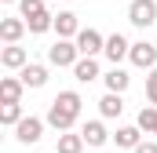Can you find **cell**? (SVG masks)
<instances>
[{"label": "cell", "mask_w": 157, "mask_h": 153, "mask_svg": "<svg viewBox=\"0 0 157 153\" xmlns=\"http://www.w3.org/2000/svg\"><path fill=\"white\" fill-rule=\"evenodd\" d=\"M102 80H106V91H121V95H124V91H128V84H132V76L124 73L121 66H113V69L102 76Z\"/></svg>", "instance_id": "18"}, {"label": "cell", "mask_w": 157, "mask_h": 153, "mask_svg": "<svg viewBox=\"0 0 157 153\" xmlns=\"http://www.w3.org/2000/svg\"><path fill=\"white\" fill-rule=\"evenodd\" d=\"M73 76H77L80 84H91V80H99V62H95V55H80L77 66H73Z\"/></svg>", "instance_id": "13"}, {"label": "cell", "mask_w": 157, "mask_h": 153, "mask_svg": "<svg viewBox=\"0 0 157 153\" xmlns=\"http://www.w3.org/2000/svg\"><path fill=\"white\" fill-rule=\"evenodd\" d=\"M124 113V99H121V91H106L102 99H99V117L102 120H117Z\"/></svg>", "instance_id": "10"}, {"label": "cell", "mask_w": 157, "mask_h": 153, "mask_svg": "<svg viewBox=\"0 0 157 153\" xmlns=\"http://www.w3.org/2000/svg\"><path fill=\"white\" fill-rule=\"evenodd\" d=\"M132 153H157V142H139Z\"/></svg>", "instance_id": "23"}, {"label": "cell", "mask_w": 157, "mask_h": 153, "mask_svg": "<svg viewBox=\"0 0 157 153\" xmlns=\"http://www.w3.org/2000/svg\"><path fill=\"white\" fill-rule=\"evenodd\" d=\"M55 33L66 37V40H77V33H80L77 15H73V11H59V15H55Z\"/></svg>", "instance_id": "15"}, {"label": "cell", "mask_w": 157, "mask_h": 153, "mask_svg": "<svg viewBox=\"0 0 157 153\" xmlns=\"http://www.w3.org/2000/svg\"><path fill=\"white\" fill-rule=\"evenodd\" d=\"M18 76H22L26 88H44V84H48V66H40V62H26V66L18 69Z\"/></svg>", "instance_id": "14"}, {"label": "cell", "mask_w": 157, "mask_h": 153, "mask_svg": "<svg viewBox=\"0 0 157 153\" xmlns=\"http://www.w3.org/2000/svg\"><path fill=\"white\" fill-rule=\"evenodd\" d=\"M99 153H106V150H99Z\"/></svg>", "instance_id": "25"}, {"label": "cell", "mask_w": 157, "mask_h": 153, "mask_svg": "<svg viewBox=\"0 0 157 153\" xmlns=\"http://www.w3.org/2000/svg\"><path fill=\"white\" fill-rule=\"evenodd\" d=\"M77 58H80L77 40L59 37L55 44H51V47H48V62H51V66H59V69H73V66H77Z\"/></svg>", "instance_id": "1"}, {"label": "cell", "mask_w": 157, "mask_h": 153, "mask_svg": "<svg viewBox=\"0 0 157 153\" xmlns=\"http://www.w3.org/2000/svg\"><path fill=\"white\" fill-rule=\"evenodd\" d=\"M29 62V51L26 47H18V44H4L0 47V66L4 69H22Z\"/></svg>", "instance_id": "9"}, {"label": "cell", "mask_w": 157, "mask_h": 153, "mask_svg": "<svg viewBox=\"0 0 157 153\" xmlns=\"http://www.w3.org/2000/svg\"><path fill=\"white\" fill-rule=\"evenodd\" d=\"M77 117H80V113L66 110V106H59V102H51V106H48V117H44V120H48V124H51L55 131H70V128L77 124Z\"/></svg>", "instance_id": "5"}, {"label": "cell", "mask_w": 157, "mask_h": 153, "mask_svg": "<svg viewBox=\"0 0 157 153\" xmlns=\"http://www.w3.org/2000/svg\"><path fill=\"white\" fill-rule=\"evenodd\" d=\"M139 128H143L146 135H157V106H154V102L139 110Z\"/></svg>", "instance_id": "20"}, {"label": "cell", "mask_w": 157, "mask_h": 153, "mask_svg": "<svg viewBox=\"0 0 157 153\" xmlns=\"http://www.w3.org/2000/svg\"><path fill=\"white\" fill-rule=\"evenodd\" d=\"M77 47H80V55H102L106 37H102L99 29H80L77 33Z\"/></svg>", "instance_id": "8"}, {"label": "cell", "mask_w": 157, "mask_h": 153, "mask_svg": "<svg viewBox=\"0 0 157 153\" xmlns=\"http://www.w3.org/2000/svg\"><path fill=\"white\" fill-rule=\"evenodd\" d=\"M146 99L157 106V66L150 69V76H146Z\"/></svg>", "instance_id": "22"}, {"label": "cell", "mask_w": 157, "mask_h": 153, "mask_svg": "<svg viewBox=\"0 0 157 153\" xmlns=\"http://www.w3.org/2000/svg\"><path fill=\"white\" fill-rule=\"evenodd\" d=\"M80 135H84V142H88V146H95V150H102V146L113 139V135L106 131V124H102V120H84Z\"/></svg>", "instance_id": "6"}, {"label": "cell", "mask_w": 157, "mask_h": 153, "mask_svg": "<svg viewBox=\"0 0 157 153\" xmlns=\"http://www.w3.org/2000/svg\"><path fill=\"white\" fill-rule=\"evenodd\" d=\"M113 142H117V150H135L143 142V128L139 124H124V128L113 131Z\"/></svg>", "instance_id": "12"}, {"label": "cell", "mask_w": 157, "mask_h": 153, "mask_svg": "<svg viewBox=\"0 0 157 153\" xmlns=\"http://www.w3.org/2000/svg\"><path fill=\"white\" fill-rule=\"evenodd\" d=\"M128 51H132V40L124 37V33H110V37H106V47H102V55H106L113 66H117L121 58H128Z\"/></svg>", "instance_id": "7"}, {"label": "cell", "mask_w": 157, "mask_h": 153, "mask_svg": "<svg viewBox=\"0 0 157 153\" xmlns=\"http://www.w3.org/2000/svg\"><path fill=\"white\" fill-rule=\"evenodd\" d=\"M40 7H44V0H18V15H22V18H29V15L40 11Z\"/></svg>", "instance_id": "21"}, {"label": "cell", "mask_w": 157, "mask_h": 153, "mask_svg": "<svg viewBox=\"0 0 157 153\" xmlns=\"http://www.w3.org/2000/svg\"><path fill=\"white\" fill-rule=\"evenodd\" d=\"M55 153H84V135L59 131V146H55Z\"/></svg>", "instance_id": "17"}, {"label": "cell", "mask_w": 157, "mask_h": 153, "mask_svg": "<svg viewBox=\"0 0 157 153\" xmlns=\"http://www.w3.org/2000/svg\"><path fill=\"white\" fill-rule=\"evenodd\" d=\"M4 4H18V0H4Z\"/></svg>", "instance_id": "24"}, {"label": "cell", "mask_w": 157, "mask_h": 153, "mask_svg": "<svg viewBox=\"0 0 157 153\" xmlns=\"http://www.w3.org/2000/svg\"><path fill=\"white\" fill-rule=\"evenodd\" d=\"M128 22L139 29H150L157 22V0H132L128 4Z\"/></svg>", "instance_id": "2"}, {"label": "cell", "mask_w": 157, "mask_h": 153, "mask_svg": "<svg viewBox=\"0 0 157 153\" xmlns=\"http://www.w3.org/2000/svg\"><path fill=\"white\" fill-rule=\"evenodd\" d=\"M44 124H48V120H40V117H22V120L15 124V139H18L22 146H37L40 139H44Z\"/></svg>", "instance_id": "3"}, {"label": "cell", "mask_w": 157, "mask_h": 153, "mask_svg": "<svg viewBox=\"0 0 157 153\" xmlns=\"http://www.w3.org/2000/svg\"><path fill=\"white\" fill-rule=\"evenodd\" d=\"M22 117H26L22 113V102H4V106H0V124H4V128H15Z\"/></svg>", "instance_id": "19"}, {"label": "cell", "mask_w": 157, "mask_h": 153, "mask_svg": "<svg viewBox=\"0 0 157 153\" xmlns=\"http://www.w3.org/2000/svg\"><path fill=\"white\" fill-rule=\"evenodd\" d=\"M22 91H26L22 76H0V99L4 102H22Z\"/></svg>", "instance_id": "16"}, {"label": "cell", "mask_w": 157, "mask_h": 153, "mask_svg": "<svg viewBox=\"0 0 157 153\" xmlns=\"http://www.w3.org/2000/svg\"><path fill=\"white\" fill-rule=\"evenodd\" d=\"M128 58H132V66H139V69H154L157 66V47L150 40H135L132 51H128Z\"/></svg>", "instance_id": "4"}, {"label": "cell", "mask_w": 157, "mask_h": 153, "mask_svg": "<svg viewBox=\"0 0 157 153\" xmlns=\"http://www.w3.org/2000/svg\"><path fill=\"white\" fill-rule=\"evenodd\" d=\"M26 29H29V26H26L22 15H18V18H0V40H4V44H18Z\"/></svg>", "instance_id": "11"}]
</instances>
